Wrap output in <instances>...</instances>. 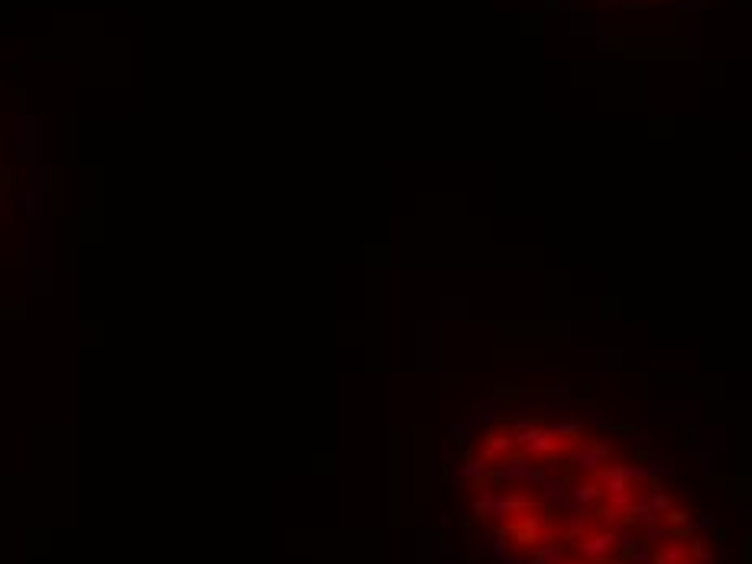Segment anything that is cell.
Instances as JSON below:
<instances>
[{"label": "cell", "instance_id": "6da1fadb", "mask_svg": "<svg viewBox=\"0 0 752 564\" xmlns=\"http://www.w3.org/2000/svg\"><path fill=\"white\" fill-rule=\"evenodd\" d=\"M619 535L623 532H616V529H604V532H587L577 542V554H581L587 564H600V558H606V554L616 548V542H619Z\"/></svg>", "mask_w": 752, "mask_h": 564}, {"label": "cell", "instance_id": "7a4b0ae2", "mask_svg": "<svg viewBox=\"0 0 752 564\" xmlns=\"http://www.w3.org/2000/svg\"><path fill=\"white\" fill-rule=\"evenodd\" d=\"M561 561H564V545L561 542L539 545L535 554H532V564H561Z\"/></svg>", "mask_w": 752, "mask_h": 564}, {"label": "cell", "instance_id": "3957f363", "mask_svg": "<svg viewBox=\"0 0 752 564\" xmlns=\"http://www.w3.org/2000/svg\"><path fill=\"white\" fill-rule=\"evenodd\" d=\"M684 561V545L678 542H662L655 552V564H681Z\"/></svg>", "mask_w": 752, "mask_h": 564}, {"label": "cell", "instance_id": "277c9868", "mask_svg": "<svg viewBox=\"0 0 752 564\" xmlns=\"http://www.w3.org/2000/svg\"><path fill=\"white\" fill-rule=\"evenodd\" d=\"M597 500H600V483H584L581 490H574V503H581V506H590Z\"/></svg>", "mask_w": 752, "mask_h": 564}, {"label": "cell", "instance_id": "5b68a950", "mask_svg": "<svg viewBox=\"0 0 752 564\" xmlns=\"http://www.w3.org/2000/svg\"><path fill=\"white\" fill-rule=\"evenodd\" d=\"M681 564H697V561H681Z\"/></svg>", "mask_w": 752, "mask_h": 564}, {"label": "cell", "instance_id": "8992f818", "mask_svg": "<svg viewBox=\"0 0 752 564\" xmlns=\"http://www.w3.org/2000/svg\"><path fill=\"white\" fill-rule=\"evenodd\" d=\"M561 564H574V561H561Z\"/></svg>", "mask_w": 752, "mask_h": 564}]
</instances>
